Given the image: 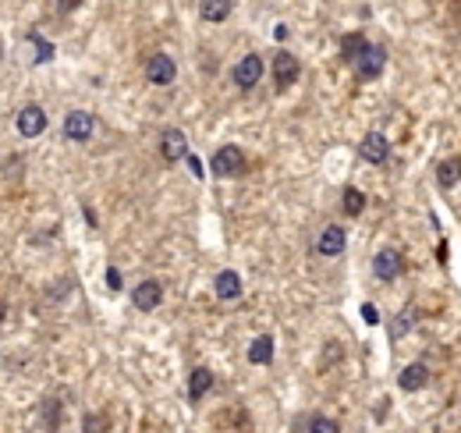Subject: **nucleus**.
Listing matches in <instances>:
<instances>
[{
	"instance_id": "f257e3e1",
	"label": "nucleus",
	"mask_w": 461,
	"mask_h": 433,
	"mask_svg": "<svg viewBox=\"0 0 461 433\" xmlns=\"http://www.w3.org/2000/svg\"><path fill=\"white\" fill-rule=\"evenodd\" d=\"M351 64H355L358 78H380V75H384V64H387V50H384V46H373V43H365Z\"/></svg>"
},
{
	"instance_id": "f03ea898",
	"label": "nucleus",
	"mask_w": 461,
	"mask_h": 433,
	"mask_svg": "<svg viewBox=\"0 0 461 433\" xmlns=\"http://www.w3.org/2000/svg\"><path fill=\"white\" fill-rule=\"evenodd\" d=\"M213 175L217 178H234V175H241L245 170V153L238 149V146H220L217 153H213Z\"/></svg>"
},
{
	"instance_id": "7ed1b4c3",
	"label": "nucleus",
	"mask_w": 461,
	"mask_h": 433,
	"mask_svg": "<svg viewBox=\"0 0 461 433\" xmlns=\"http://www.w3.org/2000/svg\"><path fill=\"white\" fill-rule=\"evenodd\" d=\"M302 68H298V57L288 54V50H277L273 57V82H277V89H291V85L298 82Z\"/></svg>"
},
{
	"instance_id": "20e7f679",
	"label": "nucleus",
	"mask_w": 461,
	"mask_h": 433,
	"mask_svg": "<svg viewBox=\"0 0 461 433\" xmlns=\"http://www.w3.org/2000/svg\"><path fill=\"white\" fill-rule=\"evenodd\" d=\"M263 78V61L255 57V54H245L238 64H234V85L238 89H255V82Z\"/></svg>"
},
{
	"instance_id": "39448f33",
	"label": "nucleus",
	"mask_w": 461,
	"mask_h": 433,
	"mask_svg": "<svg viewBox=\"0 0 461 433\" xmlns=\"http://www.w3.org/2000/svg\"><path fill=\"white\" fill-rule=\"evenodd\" d=\"M92 132H96V118H92V114H85V111H71V114L64 118V135H68V139L85 142V139H92Z\"/></svg>"
},
{
	"instance_id": "423d86ee",
	"label": "nucleus",
	"mask_w": 461,
	"mask_h": 433,
	"mask_svg": "<svg viewBox=\"0 0 461 433\" xmlns=\"http://www.w3.org/2000/svg\"><path fill=\"white\" fill-rule=\"evenodd\" d=\"M401 252L398 249H380L377 252V259H373V274L380 277V281H394V277H401Z\"/></svg>"
},
{
	"instance_id": "0eeeda50",
	"label": "nucleus",
	"mask_w": 461,
	"mask_h": 433,
	"mask_svg": "<svg viewBox=\"0 0 461 433\" xmlns=\"http://www.w3.org/2000/svg\"><path fill=\"white\" fill-rule=\"evenodd\" d=\"M146 78H149L153 85H170V82L177 78V64H174L167 54H156V57H149V64H146Z\"/></svg>"
},
{
	"instance_id": "6e6552de",
	"label": "nucleus",
	"mask_w": 461,
	"mask_h": 433,
	"mask_svg": "<svg viewBox=\"0 0 461 433\" xmlns=\"http://www.w3.org/2000/svg\"><path fill=\"white\" fill-rule=\"evenodd\" d=\"M358 153H362V160H369V163H387L391 142H387V135H380V132H369V135L362 139Z\"/></svg>"
},
{
	"instance_id": "1a4fd4ad",
	"label": "nucleus",
	"mask_w": 461,
	"mask_h": 433,
	"mask_svg": "<svg viewBox=\"0 0 461 433\" xmlns=\"http://www.w3.org/2000/svg\"><path fill=\"white\" fill-rule=\"evenodd\" d=\"M160 153H163V160H170V163L189 156V139H184V132H181V128H167L163 139H160Z\"/></svg>"
},
{
	"instance_id": "9d476101",
	"label": "nucleus",
	"mask_w": 461,
	"mask_h": 433,
	"mask_svg": "<svg viewBox=\"0 0 461 433\" xmlns=\"http://www.w3.org/2000/svg\"><path fill=\"white\" fill-rule=\"evenodd\" d=\"M43 128H46V114H43V107H22L18 111V132L25 135V139H36V135H43Z\"/></svg>"
},
{
	"instance_id": "9b49d317",
	"label": "nucleus",
	"mask_w": 461,
	"mask_h": 433,
	"mask_svg": "<svg viewBox=\"0 0 461 433\" xmlns=\"http://www.w3.org/2000/svg\"><path fill=\"white\" fill-rule=\"evenodd\" d=\"M132 302H135V309H142V313H153V309L163 302V288H160L156 281H142V284H135V291H132Z\"/></svg>"
},
{
	"instance_id": "f8f14e48",
	"label": "nucleus",
	"mask_w": 461,
	"mask_h": 433,
	"mask_svg": "<svg viewBox=\"0 0 461 433\" xmlns=\"http://www.w3.org/2000/svg\"><path fill=\"white\" fill-rule=\"evenodd\" d=\"M344 245H348V234H344L337 224H330V227L320 234V241H316V249H320L323 256H341V252H344Z\"/></svg>"
},
{
	"instance_id": "ddd939ff",
	"label": "nucleus",
	"mask_w": 461,
	"mask_h": 433,
	"mask_svg": "<svg viewBox=\"0 0 461 433\" xmlns=\"http://www.w3.org/2000/svg\"><path fill=\"white\" fill-rule=\"evenodd\" d=\"M213 291H217V299L231 302V299H238V295H241V277H238L234 270H220V274H217V281H213Z\"/></svg>"
},
{
	"instance_id": "4468645a",
	"label": "nucleus",
	"mask_w": 461,
	"mask_h": 433,
	"mask_svg": "<svg viewBox=\"0 0 461 433\" xmlns=\"http://www.w3.org/2000/svg\"><path fill=\"white\" fill-rule=\"evenodd\" d=\"M248 363H252V366H270V363H273V337H270V334H259V337L248 344Z\"/></svg>"
},
{
	"instance_id": "2eb2a0df",
	"label": "nucleus",
	"mask_w": 461,
	"mask_h": 433,
	"mask_svg": "<svg viewBox=\"0 0 461 433\" xmlns=\"http://www.w3.org/2000/svg\"><path fill=\"white\" fill-rule=\"evenodd\" d=\"M429 380V370L422 366V363H412V366H405L401 370V377H398V387L401 391H422V384Z\"/></svg>"
},
{
	"instance_id": "dca6fc26",
	"label": "nucleus",
	"mask_w": 461,
	"mask_h": 433,
	"mask_svg": "<svg viewBox=\"0 0 461 433\" xmlns=\"http://www.w3.org/2000/svg\"><path fill=\"white\" fill-rule=\"evenodd\" d=\"M210 387H213V373L210 370H192V377H189V398L192 401H203L206 394H210Z\"/></svg>"
},
{
	"instance_id": "f3484780",
	"label": "nucleus",
	"mask_w": 461,
	"mask_h": 433,
	"mask_svg": "<svg viewBox=\"0 0 461 433\" xmlns=\"http://www.w3.org/2000/svg\"><path fill=\"white\" fill-rule=\"evenodd\" d=\"M199 15H203V22H224L227 15H231V0H203L199 4Z\"/></svg>"
},
{
	"instance_id": "a211bd4d",
	"label": "nucleus",
	"mask_w": 461,
	"mask_h": 433,
	"mask_svg": "<svg viewBox=\"0 0 461 433\" xmlns=\"http://www.w3.org/2000/svg\"><path fill=\"white\" fill-rule=\"evenodd\" d=\"M461 182V160L454 156V160H443L440 167H436V185L440 189H450V185H457Z\"/></svg>"
},
{
	"instance_id": "6ab92c4d",
	"label": "nucleus",
	"mask_w": 461,
	"mask_h": 433,
	"mask_svg": "<svg viewBox=\"0 0 461 433\" xmlns=\"http://www.w3.org/2000/svg\"><path fill=\"white\" fill-rule=\"evenodd\" d=\"M362 210H365V192L344 189V213H348V217H358Z\"/></svg>"
},
{
	"instance_id": "aec40b11",
	"label": "nucleus",
	"mask_w": 461,
	"mask_h": 433,
	"mask_svg": "<svg viewBox=\"0 0 461 433\" xmlns=\"http://www.w3.org/2000/svg\"><path fill=\"white\" fill-rule=\"evenodd\" d=\"M295 429H312V433H337V422L327 415H309V422H298Z\"/></svg>"
},
{
	"instance_id": "412c9836",
	"label": "nucleus",
	"mask_w": 461,
	"mask_h": 433,
	"mask_svg": "<svg viewBox=\"0 0 461 433\" xmlns=\"http://www.w3.org/2000/svg\"><path fill=\"white\" fill-rule=\"evenodd\" d=\"M362 46H365V36H358V32H348V36L341 39V54H344V61H355Z\"/></svg>"
},
{
	"instance_id": "4be33fe9",
	"label": "nucleus",
	"mask_w": 461,
	"mask_h": 433,
	"mask_svg": "<svg viewBox=\"0 0 461 433\" xmlns=\"http://www.w3.org/2000/svg\"><path fill=\"white\" fill-rule=\"evenodd\" d=\"M412 323H415V309H405V313L398 316V323H394V337H405Z\"/></svg>"
},
{
	"instance_id": "5701e85b",
	"label": "nucleus",
	"mask_w": 461,
	"mask_h": 433,
	"mask_svg": "<svg viewBox=\"0 0 461 433\" xmlns=\"http://www.w3.org/2000/svg\"><path fill=\"white\" fill-rule=\"evenodd\" d=\"M43 412H46V426H50V429H57V401H46V405H43Z\"/></svg>"
},
{
	"instance_id": "b1692460",
	"label": "nucleus",
	"mask_w": 461,
	"mask_h": 433,
	"mask_svg": "<svg viewBox=\"0 0 461 433\" xmlns=\"http://www.w3.org/2000/svg\"><path fill=\"white\" fill-rule=\"evenodd\" d=\"M78 4H82V0H57V11H61V15H71Z\"/></svg>"
},
{
	"instance_id": "393cba45",
	"label": "nucleus",
	"mask_w": 461,
	"mask_h": 433,
	"mask_svg": "<svg viewBox=\"0 0 461 433\" xmlns=\"http://www.w3.org/2000/svg\"><path fill=\"white\" fill-rule=\"evenodd\" d=\"M362 320H365V323H380V313H377L373 306H362Z\"/></svg>"
},
{
	"instance_id": "a878e982",
	"label": "nucleus",
	"mask_w": 461,
	"mask_h": 433,
	"mask_svg": "<svg viewBox=\"0 0 461 433\" xmlns=\"http://www.w3.org/2000/svg\"><path fill=\"white\" fill-rule=\"evenodd\" d=\"M85 429H89V433H92V429H107V422L96 419V415H89V419H85Z\"/></svg>"
},
{
	"instance_id": "bb28decb",
	"label": "nucleus",
	"mask_w": 461,
	"mask_h": 433,
	"mask_svg": "<svg viewBox=\"0 0 461 433\" xmlns=\"http://www.w3.org/2000/svg\"><path fill=\"white\" fill-rule=\"evenodd\" d=\"M107 284H110V288H114V291H118V288H121V274H118V270H114V267H110V270H107Z\"/></svg>"
},
{
	"instance_id": "cd10ccee",
	"label": "nucleus",
	"mask_w": 461,
	"mask_h": 433,
	"mask_svg": "<svg viewBox=\"0 0 461 433\" xmlns=\"http://www.w3.org/2000/svg\"><path fill=\"white\" fill-rule=\"evenodd\" d=\"M189 167H192L196 178H203V160H199V156H189Z\"/></svg>"
},
{
	"instance_id": "c85d7f7f",
	"label": "nucleus",
	"mask_w": 461,
	"mask_h": 433,
	"mask_svg": "<svg viewBox=\"0 0 461 433\" xmlns=\"http://www.w3.org/2000/svg\"><path fill=\"white\" fill-rule=\"evenodd\" d=\"M53 57V46L50 43H39V61H50Z\"/></svg>"
},
{
	"instance_id": "c756f323",
	"label": "nucleus",
	"mask_w": 461,
	"mask_h": 433,
	"mask_svg": "<svg viewBox=\"0 0 461 433\" xmlns=\"http://www.w3.org/2000/svg\"><path fill=\"white\" fill-rule=\"evenodd\" d=\"M4 316H8V302L0 299V327H4Z\"/></svg>"
}]
</instances>
